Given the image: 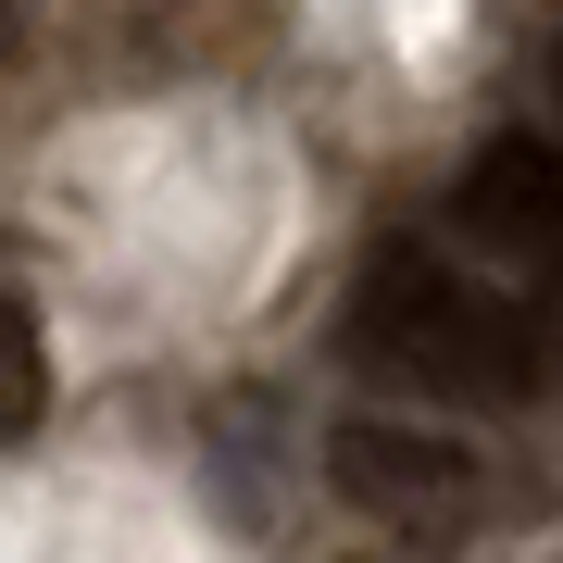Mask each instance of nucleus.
<instances>
[{
  "label": "nucleus",
  "mask_w": 563,
  "mask_h": 563,
  "mask_svg": "<svg viewBox=\"0 0 563 563\" xmlns=\"http://www.w3.org/2000/svg\"><path fill=\"white\" fill-rule=\"evenodd\" d=\"M351 351L376 363V376L426 388V401H476V413H501V401L539 388V325H526V301H501L488 276L439 263L426 239H376L363 251Z\"/></svg>",
  "instance_id": "f257e3e1"
},
{
  "label": "nucleus",
  "mask_w": 563,
  "mask_h": 563,
  "mask_svg": "<svg viewBox=\"0 0 563 563\" xmlns=\"http://www.w3.org/2000/svg\"><path fill=\"white\" fill-rule=\"evenodd\" d=\"M325 476H339L363 514H388V526H463V514H476V451H463V439H426V426L351 413L339 439H325Z\"/></svg>",
  "instance_id": "f03ea898"
},
{
  "label": "nucleus",
  "mask_w": 563,
  "mask_h": 563,
  "mask_svg": "<svg viewBox=\"0 0 563 563\" xmlns=\"http://www.w3.org/2000/svg\"><path fill=\"white\" fill-rule=\"evenodd\" d=\"M451 213H463V239H488L501 263L563 276V151L551 139H488L476 163H463Z\"/></svg>",
  "instance_id": "7ed1b4c3"
},
{
  "label": "nucleus",
  "mask_w": 563,
  "mask_h": 563,
  "mask_svg": "<svg viewBox=\"0 0 563 563\" xmlns=\"http://www.w3.org/2000/svg\"><path fill=\"white\" fill-rule=\"evenodd\" d=\"M38 413H51V339H38V313H25V288L0 276V451L38 439Z\"/></svg>",
  "instance_id": "20e7f679"
},
{
  "label": "nucleus",
  "mask_w": 563,
  "mask_h": 563,
  "mask_svg": "<svg viewBox=\"0 0 563 563\" xmlns=\"http://www.w3.org/2000/svg\"><path fill=\"white\" fill-rule=\"evenodd\" d=\"M551 88H563V51H551Z\"/></svg>",
  "instance_id": "39448f33"
}]
</instances>
